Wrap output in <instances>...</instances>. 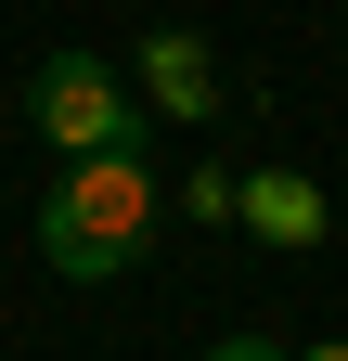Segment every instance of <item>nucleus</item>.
I'll return each mask as SVG.
<instances>
[{"instance_id":"nucleus-1","label":"nucleus","mask_w":348,"mask_h":361,"mask_svg":"<svg viewBox=\"0 0 348 361\" xmlns=\"http://www.w3.org/2000/svg\"><path fill=\"white\" fill-rule=\"evenodd\" d=\"M142 233H155V168L142 155H77L52 180V207H39V258L65 284H116L142 258Z\"/></svg>"},{"instance_id":"nucleus-2","label":"nucleus","mask_w":348,"mask_h":361,"mask_svg":"<svg viewBox=\"0 0 348 361\" xmlns=\"http://www.w3.org/2000/svg\"><path fill=\"white\" fill-rule=\"evenodd\" d=\"M26 104H39V129L65 142V168H77V155H129V129H142V104H116V65H104V52H52Z\"/></svg>"},{"instance_id":"nucleus-3","label":"nucleus","mask_w":348,"mask_h":361,"mask_svg":"<svg viewBox=\"0 0 348 361\" xmlns=\"http://www.w3.org/2000/svg\"><path fill=\"white\" fill-rule=\"evenodd\" d=\"M142 78H155V116H181V129L220 116V65H206L194 26H155V39H142Z\"/></svg>"},{"instance_id":"nucleus-4","label":"nucleus","mask_w":348,"mask_h":361,"mask_svg":"<svg viewBox=\"0 0 348 361\" xmlns=\"http://www.w3.org/2000/svg\"><path fill=\"white\" fill-rule=\"evenodd\" d=\"M232 207H245V219H258V233H271V245H323V194H310V180H297V168H271V180H245Z\"/></svg>"},{"instance_id":"nucleus-5","label":"nucleus","mask_w":348,"mask_h":361,"mask_svg":"<svg viewBox=\"0 0 348 361\" xmlns=\"http://www.w3.org/2000/svg\"><path fill=\"white\" fill-rule=\"evenodd\" d=\"M206 361H284L271 336H220V348H206Z\"/></svg>"},{"instance_id":"nucleus-6","label":"nucleus","mask_w":348,"mask_h":361,"mask_svg":"<svg viewBox=\"0 0 348 361\" xmlns=\"http://www.w3.org/2000/svg\"><path fill=\"white\" fill-rule=\"evenodd\" d=\"M297 361H348V336H335V348H297Z\"/></svg>"}]
</instances>
